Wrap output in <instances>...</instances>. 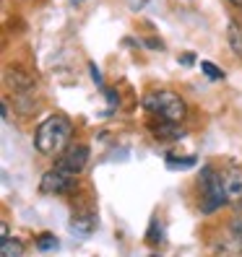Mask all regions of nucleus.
<instances>
[{"mask_svg": "<svg viewBox=\"0 0 242 257\" xmlns=\"http://www.w3.org/2000/svg\"><path fill=\"white\" fill-rule=\"evenodd\" d=\"M0 252H3V257H24V244L19 239H0Z\"/></svg>", "mask_w": 242, "mask_h": 257, "instance_id": "f8f14e48", "label": "nucleus"}, {"mask_svg": "<svg viewBox=\"0 0 242 257\" xmlns=\"http://www.w3.org/2000/svg\"><path fill=\"white\" fill-rule=\"evenodd\" d=\"M232 6H237V8H242V0H229Z\"/></svg>", "mask_w": 242, "mask_h": 257, "instance_id": "aec40b11", "label": "nucleus"}, {"mask_svg": "<svg viewBox=\"0 0 242 257\" xmlns=\"http://www.w3.org/2000/svg\"><path fill=\"white\" fill-rule=\"evenodd\" d=\"M97 213L94 210H78V213H73L70 218V231L81 234V236H89L94 229H97Z\"/></svg>", "mask_w": 242, "mask_h": 257, "instance_id": "1a4fd4ad", "label": "nucleus"}, {"mask_svg": "<svg viewBox=\"0 0 242 257\" xmlns=\"http://www.w3.org/2000/svg\"><path fill=\"white\" fill-rule=\"evenodd\" d=\"M70 3H75V6H78V3H81V0H70Z\"/></svg>", "mask_w": 242, "mask_h": 257, "instance_id": "412c9836", "label": "nucleus"}, {"mask_svg": "<svg viewBox=\"0 0 242 257\" xmlns=\"http://www.w3.org/2000/svg\"><path fill=\"white\" fill-rule=\"evenodd\" d=\"M180 63H183V65H193V55H183V57H180Z\"/></svg>", "mask_w": 242, "mask_h": 257, "instance_id": "a211bd4d", "label": "nucleus"}, {"mask_svg": "<svg viewBox=\"0 0 242 257\" xmlns=\"http://www.w3.org/2000/svg\"><path fill=\"white\" fill-rule=\"evenodd\" d=\"M164 241V223L159 221V216H154L148 221V229H146V244L148 247H159Z\"/></svg>", "mask_w": 242, "mask_h": 257, "instance_id": "9b49d317", "label": "nucleus"}, {"mask_svg": "<svg viewBox=\"0 0 242 257\" xmlns=\"http://www.w3.org/2000/svg\"><path fill=\"white\" fill-rule=\"evenodd\" d=\"M226 42H229V50L234 52V57L242 60V24L237 19L226 24Z\"/></svg>", "mask_w": 242, "mask_h": 257, "instance_id": "9d476101", "label": "nucleus"}, {"mask_svg": "<svg viewBox=\"0 0 242 257\" xmlns=\"http://www.w3.org/2000/svg\"><path fill=\"white\" fill-rule=\"evenodd\" d=\"M201 70H203V75H208L211 81H221L224 78V70L219 65H214V63H208V60H201Z\"/></svg>", "mask_w": 242, "mask_h": 257, "instance_id": "2eb2a0df", "label": "nucleus"}, {"mask_svg": "<svg viewBox=\"0 0 242 257\" xmlns=\"http://www.w3.org/2000/svg\"><path fill=\"white\" fill-rule=\"evenodd\" d=\"M0 234H3V236H0V239H8V236H11V234H8V226H6V223L0 226Z\"/></svg>", "mask_w": 242, "mask_h": 257, "instance_id": "6ab92c4d", "label": "nucleus"}, {"mask_svg": "<svg viewBox=\"0 0 242 257\" xmlns=\"http://www.w3.org/2000/svg\"><path fill=\"white\" fill-rule=\"evenodd\" d=\"M219 177H221V185H224V192L229 198V205L234 210H242V166H224L219 169Z\"/></svg>", "mask_w": 242, "mask_h": 257, "instance_id": "39448f33", "label": "nucleus"}, {"mask_svg": "<svg viewBox=\"0 0 242 257\" xmlns=\"http://www.w3.org/2000/svg\"><path fill=\"white\" fill-rule=\"evenodd\" d=\"M34 247H37V252H55L60 247V241L52 234H39L37 241H34Z\"/></svg>", "mask_w": 242, "mask_h": 257, "instance_id": "4468645a", "label": "nucleus"}, {"mask_svg": "<svg viewBox=\"0 0 242 257\" xmlns=\"http://www.w3.org/2000/svg\"><path fill=\"white\" fill-rule=\"evenodd\" d=\"M102 91H104V96H107V101H110V109H115L117 104H120V96H117V91H115V88H107V86H104Z\"/></svg>", "mask_w": 242, "mask_h": 257, "instance_id": "dca6fc26", "label": "nucleus"}, {"mask_svg": "<svg viewBox=\"0 0 242 257\" xmlns=\"http://www.w3.org/2000/svg\"><path fill=\"white\" fill-rule=\"evenodd\" d=\"M198 164L195 156H175V154H167V166L170 169H190V166Z\"/></svg>", "mask_w": 242, "mask_h": 257, "instance_id": "ddd939ff", "label": "nucleus"}, {"mask_svg": "<svg viewBox=\"0 0 242 257\" xmlns=\"http://www.w3.org/2000/svg\"><path fill=\"white\" fill-rule=\"evenodd\" d=\"M148 130L156 141H180L185 135L183 122H164V119H148Z\"/></svg>", "mask_w": 242, "mask_h": 257, "instance_id": "6e6552de", "label": "nucleus"}, {"mask_svg": "<svg viewBox=\"0 0 242 257\" xmlns=\"http://www.w3.org/2000/svg\"><path fill=\"white\" fill-rule=\"evenodd\" d=\"M78 187V174L65 169L60 164H52L39 179V192L42 195H68Z\"/></svg>", "mask_w": 242, "mask_h": 257, "instance_id": "20e7f679", "label": "nucleus"}, {"mask_svg": "<svg viewBox=\"0 0 242 257\" xmlns=\"http://www.w3.org/2000/svg\"><path fill=\"white\" fill-rule=\"evenodd\" d=\"M219 249L221 252H226V249L242 252V213H239V210L229 221H226V226H224V244Z\"/></svg>", "mask_w": 242, "mask_h": 257, "instance_id": "0eeeda50", "label": "nucleus"}, {"mask_svg": "<svg viewBox=\"0 0 242 257\" xmlns=\"http://www.w3.org/2000/svg\"><path fill=\"white\" fill-rule=\"evenodd\" d=\"M195 187H198V195H201L198 210L203 216H211V213H216V210L229 205V198H226V192H224L219 169L214 164H203L201 166L198 177H195Z\"/></svg>", "mask_w": 242, "mask_h": 257, "instance_id": "7ed1b4c3", "label": "nucleus"}, {"mask_svg": "<svg viewBox=\"0 0 242 257\" xmlns=\"http://www.w3.org/2000/svg\"><path fill=\"white\" fill-rule=\"evenodd\" d=\"M89 70H92V81L99 86V88H104V78H102V70L94 65V63H89Z\"/></svg>", "mask_w": 242, "mask_h": 257, "instance_id": "f3484780", "label": "nucleus"}, {"mask_svg": "<svg viewBox=\"0 0 242 257\" xmlns=\"http://www.w3.org/2000/svg\"><path fill=\"white\" fill-rule=\"evenodd\" d=\"M141 107L148 119H164V122H185L188 119V101L172 88H151L143 94Z\"/></svg>", "mask_w": 242, "mask_h": 257, "instance_id": "f03ea898", "label": "nucleus"}, {"mask_svg": "<svg viewBox=\"0 0 242 257\" xmlns=\"http://www.w3.org/2000/svg\"><path fill=\"white\" fill-rule=\"evenodd\" d=\"M55 164L65 166V169H70L75 174H81L86 169V164H89V146L86 143H70L63 154L55 159Z\"/></svg>", "mask_w": 242, "mask_h": 257, "instance_id": "423d86ee", "label": "nucleus"}, {"mask_svg": "<svg viewBox=\"0 0 242 257\" xmlns=\"http://www.w3.org/2000/svg\"><path fill=\"white\" fill-rule=\"evenodd\" d=\"M70 143H73V122L65 114H50L34 130L37 154L47 156V159H57Z\"/></svg>", "mask_w": 242, "mask_h": 257, "instance_id": "f257e3e1", "label": "nucleus"}]
</instances>
